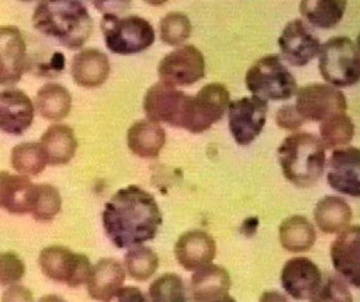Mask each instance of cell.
<instances>
[{"instance_id": "obj_24", "label": "cell", "mask_w": 360, "mask_h": 302, "mask_svg": "<svg viewBox=\"0 0 360 302\" xmlns=\"http://www.w3.org/2000/svg\"><path fill=\"white\" fill-rule=\"evenodd\" d=\"M39 145L48 164L61 166L71 162L75 156L77 139L69 126L56 124L44 132Z\"/></svg>"}, {"instance_id": "obj_26", "label": "cell", "mask_w": 360, "mask_h": 302, "mask_svg": "<svg viewBox=\"0 0 360 302\" xmlns=\"http://www.w3.org/2000/svg\"><path fill=\"white\" fill-rule=\"evenodd\" d=\"M352 216V209L348 202L338 196H327L315 206V221L326 234L342 233L350 227Z\"/></svg>"}, {"instance_id": "obj_23", "label": "cell", "mask_w": 360, "mask_h": 302, "mask_svg": "<svg viewBox=\"0 0 360 302\" xmlns=\"http://www.w3.org/2000/svg\"><path fill=\"white\" fill-rule=\"evenodd\" d=\"M35 185L25 175L0 171V209L12 214L31 212Z\"/></svg>"}, {"instance_id": "obj_10", "label": "cell", "mask_w": 360, "mask_h": 302, "mask_svg": "<svg viewBox=\"0 0 360 302\" xmlns=\"http://www.w3.org/2000/svg\"><path fill=\"white\" fill-rule=\"evenodd\" d=\"M229 129L235 141L248 145L262 133L268 115V101L253 95L229 103Z\"/></svg>"}, {"instance_id": "obj_39", "label": "cell", "mask_w": 360, "mask_h": 302, "mask_svg": "<svg viewBox=\"0 0 360 302\" xmlns=\"http://www.w3.org/2000/svg\"><path fill=\"white\" fill-rule=\"evenodd\" d=\"M98 12L105 14L118 15L126 12L132 0H89Z\"/></svg>"}, {"instance_id": "obj_25", "label": "cell", "mask_w": 360, "mask_h": 302, "mask_svg": "<svg viewBox=\"0 0 360 302\" xmlns=\"http://www.w3.org/2000/svg\"><path fill=\"white\" fill-rule=\"evenodd\" d=\"M165 143L166 132L158 122L153 120H139L129 129V149L139 157H158Z\"/></svg>"}, {"instance_id": "obj_16", "label": "cell", "mask_w": 360, "mask_h": 302, "mask_svg": "<svg viewBox=\"0 0 360 302\" xmlns=\"http://www.w3.org/2000/svg\"><path fill=\"white\" fill-rule=\"evenodd\" d=\"M27 61V44L22 33L13 25L0 27V86L20 80Z\"/></svg>"}, {"instance_id": "obj_22", "label": "cell", "mask_w": 360, "mask_h": 302, "mask_svg": "<svg viewBox=\"0 0 360 302\" xmlns=\"http://www.w3.org/2000/svg\"><path fill=\"white\" fill-rule=\"evenodd\" d=\"M124 280L126 273L120 261L113 258L101 259L91 270L86 282L89 294L96 301H112Z\"/></svg>"}, {"instance_id": "obj_37", "label": "cell", "mask_w": 360, "mask_h": 302, "mask_svg": "<svg viewBox=\"0 0 360 302\" xmlns=\"http://www.w3.org/2000/svg\"><path fill=\"white\" fill-rule=\"evenodd\" d=\"M351 292L338 277H329L321 284L311 301H352Z\"/></svg>"}, {"instance_id": "obj_45", "label": "cell", "mask_w": 360, "mask_h": 302, "mask_svg": "<svg viewBox=\"0 0 360 302\" xmlns=\"http://www.w3.org/2000/svg\"><path fill=\"white\" fill-rule=\"evenodd\" d=\"M19 1H25V2H27V1H32V0H19Z\"/></svg>"}, {"instance_id": "obj_18", "label": "cell", "mask_w": 360, "mask_h": 302, "mask_svg": "<svg viewBox=\"0 0 360 302\" xmlns=\"http://www.w3.org/2000/svg\"><path fill=\"white\" fill-rule=\"evenodd\" d=\"M331 259L334 269L360 289V225L349 227L334 240Z\"/></svg>"}, {"instance_id": "obj_36", "label": "cell", "mask_w": 360, "mask_h": 302, "mask_svg": "<svg viewBox=\"0 0 360 302\" xmlns=\"http://www.w3.org/2000/svg\"><path fill=\"white\" fill-rule=\"evenodd\" d=\"M25 265L18 255L13 252L0 253V284H16L25 276Z\"/></svg>"}, {"instance_id": "obj_41", "label": "cell", "mask_w": 360, "mask_h": 302, "mask_svg": "<svg viewBox=\"0 0 360 302\" xmlns=\"http://www.w3.org/2000/svg\"><path fill=\"white\" fill-rule=\"evenodd\" d=\"M4 301H31L32 293L21 286H12L4 295Z\"/></svg>"}, {"instance_id": "obj_20", "label": "cell", "mask_w": 360, "mask_h": 302, "mask_svg": "<svg viewBox=\"0 0 360 302\" xmlns=\"http://www.w3.org/2000/svg\"><path fill=\"white\" fill-rule=\"evenodd\" d=\"M71 74L78 86L86 88H98L109 77V58L98 48H84L73 57Z\"/></svg>"}, {"instance_id": "obj_6", "label": "cell", "mask_w": 360, "mask_h": 302, "mask_svg": "<svg viewBox=\"0 0 360 302\" xmlns=\"http://www.w3.org/2000/svg\"><path fill=\"white\" fill-rule=\"evenodd\" d=\"M101 29L105 46L114 54L133 55L143 52L155 41V31L143 17H120L105 14Z\"/></svg>"}, {"instance_id": "obj_35", "label": "cell", "mask_w": 360, "mask_h": 302, "mask_svg": "<svg viewBox=\"0 0 360 302\" xmlns=\"http://www.w3.org/2000/svg\"><path fill=\"white\" fill-rule=\"evenodd\" d=\"M149 295L156 302L186 301L184 282L176 274H165L150 286Z\"/></svg>"}, {"instance_id": "obj_8", "label": "cell", "mask_w": 360, "mask_h": 302, "mask_svg": "<svg viewBox=\"0 0 360 302\" xmlns=\"http://www.w3.org/2000/svg\"><path fill=\"white\" fill-rule=\"evenodd\" d=\"M42 273L57 282L77 288L88 282L92 265L86 255L76 254L63 246H51L40 252Z\"/></svg>"}, {"instance_id": "obj_32", "label": "cell", "mask_w": 360, "mask_h": 302, "mask_svg": "<svg viewBox=\"0 0 360 302\" xmlns=\"http://www.w3.org/2000/svg\"><path fill=\"white\" fill-rule=\"evenodd\" d=\"M124 265L129 275L139 282H146L155 274L160 259L152 249L148 247H135L127 253Z\"/></svg>"}, {"instance_id": "obj_28", "label": "cell", "mask_w": 360, "mask_h": 302, "mask_svg": "<svg viewBox=\"0 0 360 302\" xmlns=\"http://www.w3.org/2000/svg\"><path fill=\"white\" fill-rule=\"evenodd\" d=\"M347 4L348 0H302L300 11L310 25L330 29L342 20Z\"/></svg>"}, {"instance_id": "obj_4", "label": "cell", "mask_w": 360, "mask_h": 302, "mask_svg": "<svg viewBox=\"0 0 360 302\" xmlns=\"http://www.w3.org/2000/svg\"><path fill=\"white\" fill-rule=\"evenodd\" d=\"M245 84L252 94L266 100H288L297 93L295 77L276 54L258 59L248 70Z\"/></svg>"}, {"instance_id": "obj_27", "label": "cell", "mask_w": 360, "mask_h": 302, "mask_svg": "<svg viewBox=\"0 0 360 302\" xmlns=\"http://www.w3.org/2000/svg\"><path fill=\"white\" fill-rule=\"evenodd\" d=\"M279 240L283 249L291 253L307 252L316 242V232L307 217L294 215L279 227Z\"/></svg>"}, {"instance_id": "obj_3", "label": "cell", "mask_w": 360, "mask_h": 302, "mask_svg": "<svg viewBox=\"0 0 360 302\" xmlns=\"http://www.w3.org/2000/svg\"><path fill=\"white\" fill-rule=\"evenodd\" d=\"M326 150L321 139L315 135H290L278 147V160L283 176L296 187H312L325 170Z\"/></svg>"}, {"instance_id": "obj_34", "label": "cell", "mask_w": 360, "mask_h": 302, "mask_svg": "<svg viewBox=\"0 0 360 302\" xmlns=\"http://www.w3.org/2000/svg\"><path fill=\"white\" fill-rule=\"evenodd\" d=\"M160 39L168 46H179L190 38L192 25L184 13H169L160 21Z\"/></svg>"}, {"instance_id": "obj_42", "label": "cell", "mask_w": 360, "mask_h": 302, "mask_svg": "<svg viewBox=\"0 0 360 302\" xmlns=\"http://www.w3.org/2000/svg\"><path fill=\"white\" fill-rule=\"evenodd\" d=\"M115 296L118 297V301H145L141 291L135 288H120Z\"/></svg>"}, {"instance_id": "obj_12", "label": "cell", "mask_w": 360, "mask_h": 302, "mask_svg": "<svg viewBox=\"0 0 360 302\" xmlns=\"http://www.w3.org/2000/svg\"><path fill=\"white\" fill-rule=\"evenodd\" d=\"M278 46L285 60L296 67H304L319 56L321 44L302 19L290 21L281 32Z\"/></svg>"}, {"instance_id": "obj_13", "label": "cell", "mask_w": 360, "mask_h": 302, "mask_svg": "<svg viewBox=\"0 0 360 302\" xmlns=\"http://www.w3.org/2000/svg\"><path fill=\"white\" fill-rule=\"evenodd\" d=\"M186 98L188 95L177 90L176 86L160 81L148 90L143 109L150 120L180 128Z\"/></svg>"}, {"instance_id": "obj_38", "label": "cell", "mask_w": 360, "mask_h": 302, "mask_svg": "<svg viewBox=\"0 0 360 302\" xmlns=\"http://www.w3.org/2000/svg\"><path fill=\"white\" fill-rule=\"evenodd\" d=\"M307 120L298 113L295 105H285L276 114V124L279 128L288 131H296L302 126Z\"/></svg>"}, {"instance_id": "obj_7", "label": "cell", "mask_w": 360, "mask_h": 302, "mask_svg": "<svg viewBox=\"0 0 360 302\" xmlns=\"http://www.w3.org/2000/svg\"><path fill=\"white\" fill-rule=\"evenodd\" d=\"M230 103L228 88L219 82L202 86L195 96H188L180 128L199 134L209 130L224 117Z\"/></svg>"}, {"instance_id": "obj_31", "label": "cell", "mask_w": 360, "mask_h": 302, "mask_svg": "<svg viewBox=\"0 0 360 302\" xmlns=\"http://www.w3.org/2000/svg\"><path fill=\"white\" fill-rule=\"evenodd\" d=\"M11 162L15 171L25 176L39 175L48 164L41 147L37 143L17 145L12 150Z\"/></svg>"}, {"instance_id": "obj_14", "label": "cell", "mask_w": 360, "mask_h": 302, "mask_svg": "<svg viewBox=\"0 0 360 302\" xmlns=\"http://www.w3.org/2000/svg\"><path fill=\"white\" fill-rule=\"evenodd\" d=\"M281 284L285 292L298 301H311L323 284L319 268L307 257H294L283 265Z\"/></svg>"}, {"instance_id": "obj_19", "label": "cell", "mask_w": 360, "mask_h": 302, "mask_svg": "<svg viewBox=\"0 0 360 302\" xmlns=\"http://www.w3.org/2000/svg\"><path fill=\"white\" fill-rule=\"evenodd\" d=\"M177 261L186 271H197L211 265L216 256V242L203 231L186 232L175 244Z\"/></svg>"}, {"instance_id": "obj_44", "label": "cell", "mask_w": 360, "mask_h": 302, "mask_svg": "<svg viewBox=\"0 0 360 302\" xmlns=\"http://www.w3.org/2000/svg\"><path fill=\"white\" fill-rule=\"evenodd\" d=\"M356 46H357V50H359V53L360 55V33L359 34V36H357Z\"/></svg>"}, {"instance_id": "obj_15", "label": "cell", "mask_w": 360, "mask_h": 302, "mask_svg": "<svg viewBox=\"0 0 360 302\" xmlns=\"http://www.w3.org/2000/svg\"><path fill=\"white\" fill-rule=\"evenodd\" d=\"M327 180L334 191L360 197V149L355 147L334 149Z\"/></svg>"}, {"instance_id": "obj_5", "label": "cell", "mask_w": 360, "mask_h": 302, "mask_svg": "<svg viewBox=\"0 0 360 302\" xmlns=\"http://www.w3.org/2000/svg\"><path fill=\"white\" fill-rule=\"evenodd\" d=\"M319 57V71L328 84L347 88L360 81V55L351 38H331L321 44Z\"/></svg>"}, {"instance_id": "obj_21", "label": "cell", "mask_w": 360, "mask_h": 302, "mask_svg": "<svg viewBox=\"0 0 360 302\" xmlns=\"http://www.w3.org/2000/svg\"><path fill=\"white\" fill-rule=\"evenodd\" d=\"M231 278L224 268L207 265L197 270L191 282V294L195 301H230Z\"/></svg>"}, {"instance_id": "obj_40", "label": "cell", "mask_w": 360, "mask_h": 302, "mask_svg": "<svg viewBox=\"0 0 360 302\" xmlns=\"http://www.w3.org/2000/svg\"><path fill=\"white\" fill-rule=\"evenodd\" d=\"M65 55L60 52L53 53L48 63H41L38 69L41 70V74L46 76H54L60 74L65 69Z\"/></svg>"}, {"instance_id": "obj_9", "label": "cell", "mask_w": 360, "mask_h": 302, "mask_svg": "<svg viewBox=\"0 0 360 302\" xmlns=\"http://www.w3.org/2000/svg\"><path fill=\"white\" fill-rule=\"evenodd\" d=\"M296 109L308 122H321L348 109L342 91L332 84H312L302 86L296 93Z\"/></svg>"}, {"instance_id": "obj_33", "label": "cell", "mask_w": 360, "mask_h": 302, "mask_svg": "<svg viewBox=\"0 0 360 302\" xmlns=\"http://www.w3.org/2000/svg\"><path fill=\"white\" fill-rule=\"evenodd\" d=\"M61 197L58 190L49 183L35 185L31 213L38 221H50L60 212Z\"/></svg>"}, {"instance_id": "obj_30", "label": "cell", "mask_w": 360, "mask_h": 302, "mask_svg": "<svg viewBox=\"0 0 360 302\" xmlns=\"http://www.w3.org/2000/svg\"><path fill=\"white\" fill-rule=\"evenodd\" d=\"M354 134V122L346 112L335 114L321 122V139L326 149L346 147L351 143Z\"/></svg>"}, {"instance_id": "obj_11", "label": "cell", "mask_w": 360, "mask_h": 302, "mask_svg": "<svg viewBox=\"0 0 360 302\" xmlns=\"http://www.w3.org/2000/svg\"><path fill=\"white\" fill-rule=\"evenodd\" d=\"M205 60L194 46H184L167 54L158 65L162 81L175 86H188L205 77Z\"/></svg>"}, {"instance_id": "obj_29", "label": "cell", "mask_w": 360, "mask_h": 302, "mask_svg": "<svg viewBox=\"0 0 360 302\" xmlns=\"http://www.w3.org/2000/svg\"><path fill=\"white\" fill-rule=\"evenodd\" d=\"M38 113L48 120H61L72 109V96L65 86L49 82L38 90L35 98Z\"/></svg>"}, {"instance_id": "obj_1", "label": "cell", "mask_w": 360, "mask_h": 302, "mask_svg": "<svg viewBox=\"0 0 360 302\" xmlns=\"http://www.w3.org/2000/svg\"><path fill=\"white\" fill-rule=\"evenodd\" d=\"M162 223L155 198L137 185L120 190L107 202L103 213L105 234L120 249L154 239Z\"/></svg>"}, {"instance_id": "obj_2", "label": "cell", "mask_w": 360, "mask_h": 302, "mask_svg": "<svg viewBox=\"0 0 360 302\" xmlns=\"http://www.w3.org/2000/svg\"><path fill=\"white\" fill-rule=\"evenodd\" d=\"M34 29L71 50L92 35L93 20L82 0H40L32 15Z\"/></svg>"}, {"instance_id": "obj_17", "label": "cell", "mask_w": 360, "mask_h": 302, "mask_svg": "<svg viewBox=\"0 0 360 302\" xmlns=\"http://www.w3.org/2000/svg\"><path fill=\"white\" fill-rule=\"evenodd\" d=\"M35 107L23 91L8 88L0 92V131L8 135L23 134L33 124Z\"/></svg>"}, {"instance_id": "obj_43", "label": "cell", "mask_w": 360, "mask_h": 302, "mask_svg": "<svg viewBox=\"0 0 360 302\" xmlns=\"http://www.w3.org/2000/svg\"><path fill=\"white\" fill-rule=\"evenodd\" d=\"M145 2H147L148 4H151V6H160L168 2V0H145Z\"/></svg>"}]
</instances>
